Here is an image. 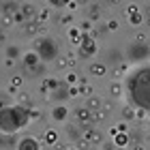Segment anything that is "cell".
Listing matches in <instances>:
<instances>
[{"mask_svg":"<svg viewBox=\"0 0 150 150\" xmlns=\"http://www.w3.org/2000/svg\"><path fill=\"white\" fill-rule=\"evenodd\" d=\"M54 116H56V118H64V110L60 107V110H56V114H54Z\"/></svg>","mask_w":150,"mask_h":150,"instance_id":"3957f363","label":"cell"},{"mask_svg":"<svg viewBox=\"0 0 150 150\" xmlns=\"http://www.w3.org/2000/svg\"><path fill=\"white\" fill-rule=\"evenodd\" d=\"M77 116H79L81 120H88V118H90V114H88L86 110H79V114H77Z\"/></svg>","mask_w":150,"mask_h":150,"instance_id":"6da1fadb","label":"cell"},{"mask_svg":"<svg viewBox=\"0 0 150 150\" xmlns=\"http://www.w3.org/2000/svg\"><path fill=\"white\" fill-rule=\"evenodd\" d=\"M92 73H97V75H101V73H105V69H103V67H92Z\"/></svg>","mask_w":150,"mask_h":150,"instance_id":"7a4b0ae2","label":"cell"},{"mask_svg":"<svg viewBox=\"0 0 150 150\" xmlns=\"http://www.w3.org/2000/svg\"><path fill=\"white\" fill-rule=\"evenodd\" d=\"M107 26H110V30H116V28H118V22H114V19H112V22L107 24Z\"/></svg>","mask_w":150,"mask_h":150,"instance_id":"277c9868","label":"cell"},{"mask_svg":"<svg viewBox=\"0 0 150 150\" xmlns=\"http://www.w3.org/2000/svg\"><path fill=\"white\" fill-rule=\"evenodd\" d=\"M45 17H47V9H43V11L39 13V19H45Z\"/></svg>","mask_w":150,"mask_h":150,"instance_id":"5b68a950","label":"cell"},{"mask_svg":"<svg viewBox=\"0 0 150 150\" xmlns=\"http://www.w3.org/2000/svg\"><path fill=\"white\" fill-rule=\"evenodd\" d=\"M88 105H90V107H97V105H99V101H97V99H90V103H88Z\"/></svg>","mask_w":150,"mask_h":150,"instance_id":"8992f818","label":"cell"}]
</instances>
